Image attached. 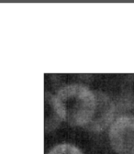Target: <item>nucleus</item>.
I'll use <instances>...</instances> for the list:
<instances>
[{"instance_id": "nucleus-1", "label": "nucleus", "mask_w": 134, "mask_h": 154, "mask_svg": "<svg viewBox=\"0 0 134 154\" xmlns=\"http://www.w3.org/2000/svg\"><path fill=\"white\" fill-rule=\"evenodd\" d=\"M54 99L62 120L73 127H87L98 106L97 94L82 85H70L61 88Z\"/></svg>"}, {"instance_id": "nucleus-2", "label": "nucleus", "mask_w": 134, "mask_h": 154, "mask_svg": "<svg viewBox=\"0 0 134 154\" xmlns=\"http://www.w3.org/2000/svg\"><path fill=\"white\" fill-rule=\"evenodd\" d=\"M109 141L118 154H134V117L122 116L110 127Z\"/></svg>"}, {"instance_id": "nucleus-3", "label": "nucleus", "mask_w": 134, "mask_h": 154, "mask_svg": "<svg viewBox=\"0 0 134 154\" xmlns=\"http://www.w3.org/2000/svg\"><path fill=\"white\" fill-rule=\"evenodd\" d=\"M98 106L91 123L87 126L90 129L99 131L108 124L113 115V106L106 94H97Z\"/></svg>"}, {"instance_id": "nucleus-4", "label": "nucleus", "mask_w": 134, "mask_h": 154, "mask_svg": "<svg viewBox=\"0 0 134 154\" xmlns=\"http://www.w3.org/2000/svg\"><path fill=\"white\" fill-rule=\"evenodd\" d=\"M62 119L57 110L54 95L50 93L44 94V129L46 132L52 131L62 122Z\"/></svg>"}, {"instance_id": "nucleus-5", "label": "nucleus", "mask_w": 134, "mask_h": 154, "mask_svg": "<svg viewBox=\"0 0 134 154\" xmlns=\"http://www.w3.org/2000/svg\"><path fill=\"white\" fill-rule=\"evenodd\" d=\"M48 154H84L77 147L72 144H58L54 146Z\"/></svg>"}]
</instances>
